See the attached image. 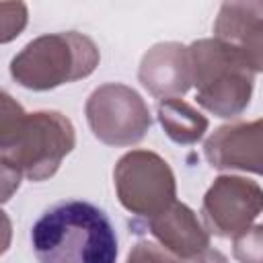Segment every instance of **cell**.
Returning a JSON list of instances; mask_svg holds the SVG:
<instances>
[{
  "instance_id": "obj_8",
  "label": "cell",
  "mask_w": 263,
  "mask_h": 263,
  "mask_svg": "<svg viewBox=\"0 0 263 263\" xmlns=\"http://www.w3.org/2000/svg\"><path fill=\"white\" fill-rule=\"evenodd\" d=\"M212 168L263 175V117L220 125L203 142Z\"/></svg>"
},
{
  "instance_id": "obj_12",
  "label": "cell",
  "mask_w": 263,
  "mask_h": 263,
  "mask_svg": "<svg viewBox=\"0 0 263 263\" xmlns=\"http://www.w3.org/2000/svg\"><path fill=\"white\" fill-rule=\"evenodd\" d=\"M156 117L168 140L181 146H193L197 144L208 127L210 121L205 115H201L193 105L185 103L183 99H162L156 105Z\"/></svg>"
},
{
  "instance_id": "obj_15",
  "label": "cell",
  "mask_w": 263,
  "mask_h": 263,
  "mask_svg": "<svg viewBox=\"0 0 263 263\" xmlns=\"http://www.w3.org/2000/svg\"><path fill=\"white\" fill-rule=\"evenodd\" d=\"M0 21H2V33L0 41L8 43L14 37L21 35V31L27 25V6L23 2H2L0 4Z\"/></svg>"
},
{
  "instance_id": "obj_5",
  "label": "cell",
  "mask_w": 263,
  "mask_h": 263,
  "mask_svg": "<svg viewBox=\"0 0 263 263\" xmlns=\"http://www.w3.org/2000/svg\"><path fill=\"white\" fill-rule=\"evenodd\" d=\"M119 203L138 220L152 218L177 201V179L171 164L152 150H129L113 168Z\"/></svg>"
},
{
  "instance_id": "obj_4",
  "label": "cell",
  "mask_w": 263,
  "mask_h": 263,
  "mask_svg": "<svg viewBox=\"0 0 263 263\" xmlns=\"http://www.w3.org/2000/svg\"><path fill=\"white\" fill-rule=\"evenodd\" d=\"M189 47L195 101L220 119L240 115L253 97L255 74L218 39H197Z\"/></svg>"
},
{
  "instance_id": "obj_3",
  "label": "cell",
  "mask_w": 263,
  "mask_h": 263,
  "mask_svg": "<svg viewBox=\"0 0 263 263\" xmlns=\"http://www.w3.org/2000/svg\"><path fill=\"white\" fill-rule=\"evenodd\" d=\"M101 62L97 43L78 31L45 33L31 39L12 60V80L29 90L45 92L88 78Z\"/></svg>"
},
{
  "instance_id": "obj_14",
  "label": "cell",
  "mask_w": 263,
  "mask_h": 263,
  "mask_svg": "<svg viewBox=\"0 0 263 263\" xmlns=\"http://www.w3.org/2000/svg\"><path fill=\"white\" fill-rule=\"evenodd\" d=\"M125 263H185V261L179 259L177 255H173L171 251H166L164 247H160L158 242L140 238L129 249Z\"/></svg>"
},
{
  "instance_id": "obj_9",
  "label": "cell",
  "mask_w": 263,
  "mask_h": 263,
  "mask_svg": "<svg viewBox=\"0 0 263 263\" xmlns=\"http://www.w3.org/2000/svg\"><path fill=\"white\" fill-rule=\"evenodd\" d=\"M214 39L232 49L253 74L263 72V0L224 2L214 21Z\"/></svg>"
},
{
  "instance_id": "obj_2",
  "label": "cell",
  "mask_w": 263,
  "mask_h": 263,
  "mask_svg": "<svg viewBox=\"0 0 263 263\" xmlns=\"http://www.w3.org/2000/svg\"><path fill=\"white\" fill-rule=\"evenodd\" d=\"M37 263H117L119 245L113 222L99 205L62 199L31 226Z\"/></svg>"
},
{
  "instance_id": "obj_16",
  "label": "cell",
  "mask_w": 263,
  "mask_h": 263,
  "mask_svg": "<svg viewBox=\"0 0 263 263\" xmlns=\"http://www.w3.org/2000/svg\"><path fill=\"white\" fill-rule=\"evenodd\" d=\"M185 263H228V259L218 249H205V251H201L199 255H195L193 259H189Z\"/></svg>"
},
{
  "instance_id": "obj_10",
  "label": "cell",
  "mask_w": 263,
  "mask_h": 263,
  "mask_svg": "<svg viewBox=\"0 0 263 263\" xmlns=\"http://www.w3.org/2000/svg\"><path fill=\"white\" fill-rule=\"evenodd\" d=\"M140 84L154 99H179L193 86L189 47L179 41L152 45L138 68Z\"/></svg>"
},
{
  "instance_id": "obj_1",
  "label": "cell",
  "mask_w": 263,
  "mask_h": 263,
  "mask_svg": "<svg viewBox=\"0 0 263 263\" xmlns=\"http://www.w3.org/2000/svg\"><path fill=\"white\" fill-rule=\"evenodd\" d=\"M76 146V129L60 111L27 113L8 92L0 111V166L33 183L51 179Z\"/></svg>"
},
{
  "instance_id": "obj_6",
  "label": "cell",
  "mask_w": 263,
  "mask_h": 263,
  "mask_svg": "<svg viewBox=\"0 0 263 263\" xmlns=\"http://www.w3.org/2000/svg\"><path fill=\"white\" fill-rule=\"evenodd\" d=\"M86 123L105 146L125 148L142 142L152 127V113L142 95L121 82L97 86L84 103Z\"/></svg>"
},
{
  "instance_id": "obj_11",
  "label": "cell",
  "mask_w": 263,
  "mask_h": 263,
  "mask_svg": "<svg viewBox=\"0 0 263 263\" xmlns=\"http://www.w3.org/2000/svg\"><path fill=\"white\" fill-rule=\"evenodd\" d=\"M138 226L146 228L160 247H164L183 261H189L201 251L210 249L208 228L197 220L195 212L183 201L171 203L166 210L152 218L136 220L134 228Z\"/></svg>"
},
{
  "instance_id": "obj_13",
  "label": "cell",
  "mask_w": 263,
  "mask_h": 263,
  "mask_svg": "<svg viewBox=\"0 0 263 263\" xmlns=\"http://www.w3.org/2000/svg\"><path fill=\"white\" fill-rule=\"evenodd\" d=\"M232 255L238 263H263V224H253L232 238Z\"/></svg>"
},
{
  "instance_id": "obj_7",
  "label": "cell",
  "mask_w": 263,
  "mask_h": 263,
  "mask_svg": "<svg viewBox=\"0 0 263 263\" xmlns=\"http://www.w3.org/2000/svg\"><path fill=\"white\" fill-rule=\"evenodd\" d=\"M263 212V187L238 175H220L201 199V218L210 234L236 238Z\"/></svg>"
}]
</instances>
